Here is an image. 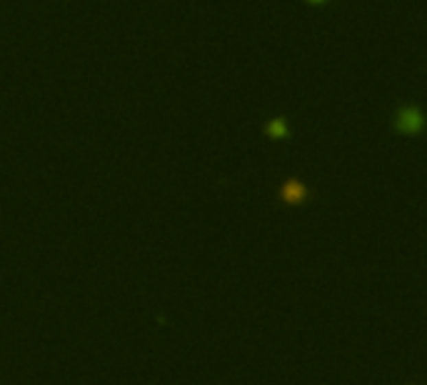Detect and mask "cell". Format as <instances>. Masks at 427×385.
<instances>
[{"mask_svg":"<svg viewBox=\"0 0 427 385\" xmlns=\"http://www.w3.org/2000/svg\"><path fill=\"white\" fill-rule=\"evenodd\" d=\"M422 125H425V118H422V110L417 105H400L393 116V128L402 135H417L422 133Z\"/></svg>","mask_w":427,"mask_h":385,"instance_id":"6da1fadb","label":"cell"},{"mask_svg":"<svg viewBox=\"0 0 427 385\" xmlns=\"http://www.w3.org/2000/svg\"><path fill=\"white\" fill-rule=\"evenodd\" d=\"M312 198H315V192L305 186L300 178H295V175L283 180V186L277 188V200L283 206H303V203H310Z\"/></svg>","mask_w":427,"mask_h":385,"instance_id":"7a4b0ae2","label":"cell"},{"mask_svg":"<svg viewBox=\"0 0 427 385\" xmlns=\"http://www.w3.org/2000/svg\"><path fill=\"white\" fill-rule=\"evenodd\" d=\"M265 135L268 138H273V140H285V138H290V125H288V118H283V116H277V118H273V120H268L265 123Z\"/></svg>","mask_w":427,"mask_h":385,"instance_id":"3957f363","label":"cell"},{"mask_svg":"<svg viewBox=\"0 0 427 385\" xmlns=\"http://www.w3.org/2000/svg\"><path fill=\"white\" fill-rule=\"evenodd\" d=\"M305 3H310V6H325L327 0H305Z\"/></svg>","mask_w":427,"mask_h":385,"instance_id":"277c9868","label":"cell"}]
</instances>
